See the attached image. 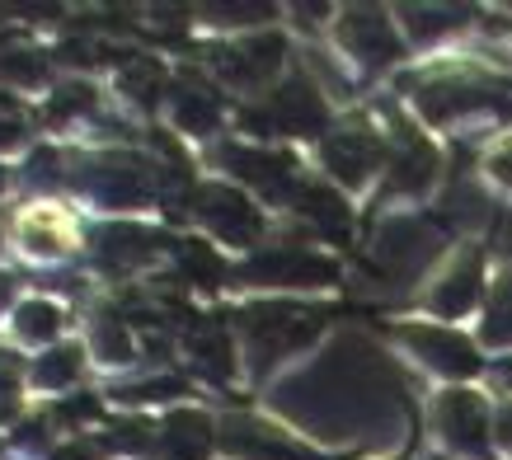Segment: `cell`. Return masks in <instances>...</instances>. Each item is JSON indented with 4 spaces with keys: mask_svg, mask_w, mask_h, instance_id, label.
Listing matches in <instances>:
<instances>
[{
    "mask_svg": "<svg viewBox=\"0 0 512 460\" xmlns=\"http://www.w3.org/2000/svg\"><path fill=\"white\" fill-rule=\"evenodd\" d=\"M329 320H334L329 306H292V301L245 306L235 315V324H240V334L249 343V357H254V376H264L273 362H282L296 348H306Z\"/></svg>",
    "mask_w": 512,
    "mask_h": 460,
    "instance_id": "cell-1",
    "label": "cell"
},
{
    "mask_svg": "<svg viewBox=\"0 0 512 460\" xmlns=\"http://www.w3.org/2000/svg\"><path fill=\"white\" fill-rule=\"evenodd\" d=\"M240 123L259 137H320L329 123V108L306 76H292L287 85L268 94L264 104H249Z\"/></svg>",
    "mask_w": 512,
    "mask_h": 460,
    "instance_id": "cell-2",
    "label": "cell"
},
{
    "mask_svg": "<svg viewBox=\"0 0 512 460\" xmlns=\"http://www.w3.org/2000/svg\"><path fill=\"white\" fill-rule=\"evenodd\" d=\"M419 108L428 123H451V118H461V113L508 108V85L480 76V71L437 76V80H428V85H419Z\"/></svg>",
    "mask_w": 512,
    "mask_h": 460,
    "instance_id": "cell-3",
    "label": "cell"
},
{
    "mask_svg": "<svg viewBox=\"0 0 512 460\" xmlns=\"http://www.w3.org/2000/svg\"><path fill=\"white\" fill-rule=\"evenodd\" d=\"M235 277L249 282V287H320V282L339 277V263L320 259V254H311V249H301V245H273L240 263Z\"/></svg>",
    "mask_w": 512,
    "mask_h": 460,
    "instance_id": "cell-4",
    "label": "cell"
},
{
    "mask_svg": "<svg viewBox=\"0 0 512 460\" xmlns=\"http://www.w3.org/2000/svg\"><path fill=\"white\" fill-rule=\"evenodd\" d=\"M76 184H85L109 207H137L151 193H160V169H151L137 155H94L76 174Z\"/></svg>",
    "mask_w": 512,
    "mask_h": 460,
    "instance_id": "cell-5",
    "label": "cell"
},
{
    "mask_svg": "<svg viewBox=\"0 0 512 460\" xmlns=\"http://www.w3.org/2000/svg\"><path fill=\"white\" fill-rule=\"evenodd\" d=\"M442 249V230L419 221V216H404V221H390L376 240V268L386 282H404V277L423 273L428 263L437 259Z\"/></svg>",
    "mask_w": 512,
    "mask_h": 460,
    "instance_id": "cell-6",
    "label": "cell"
},
{
    "mask_svg": "<svg viewBox=\"0 0 512 460\" xmlns=\"http://www.w3.org/2000/svg\"><path fill=\"white\" fill-rule=\"evenodd\" d=\"M433 414H437V432L447 437V446L456 456H475V460L489 456V409H484L480 395L447 390L437 399Z\"/></svg>",
    "mask_w": 512,
    "mask_h": 460,
    "instance_id": "cell-7",
    "label": "cell"
},
{
    "mask_svg": "<svg viewBox=\"0 0 512 460\" xmlns=\"http://www.w3.org/2000/svg\"><path fill=\"white\" fill-rule=\"evenodd\" d=\"M217 442L231 451V456H245V460H329L320 456V451H311V446L292 442L287 432L268 428V423H259V418L249 414H231L226 423H221Z\"/></svg>",
    "mask_w": 512,
    "mask_h": 460,
    "instance_id": "cell-8",
    "label": "cell"
},
{
    "mask_svg": "<svg viewBox=\"0 0 512 460\" xmlns=\"http://www.w3.org/2000/svg\"><path fill=\"white\" fill-rule=\"evenodd\" d=\"M320 155H325V169L339 184L357 188V184H367L372 169L386 160V141L376 137L367 123H353V127H343V132H334V137H325Z\"/></svg>",
    "mask_w": 512,
    "mask_h": 460,
    "instance_id": "cell-9",
    "label": "cell"
},
{
    "mask_svg": "<svg viewBox=\"0 0 512 460\" xmlns=\"http://www.w3.org/2000/svg\"><path fill=\"white\" fill-rule=\"evenodd\" d=\"M193 212L217 230L221 240H231V245H254L264 235V216L226 184H202L198 198H193Z\"/></svg>",
    "mask_w": 512,
    "mask_h": 460,
    "instance_id": "cell-10",
    "label": "cell"
},
{
    "mask_svg": "<svg viewBox=\"0 0 512 460\" xmlns=\"http://www.w3.org/2000/svg\"><path fill=\"white\" fill-rule=\"evenodd\" d=\"M339 43L353 52L357 62L367 66V71H381V66L400 62V38L390 29V19L372 5H357L348 15L339 19Z\"/></svg>",
    "mask_w": 512,
    "mask_h": 460,
    "instance_id": "cell-11",
    "label": "cell"
},
{
    "mask_svg": "<svg viewBox=\"0 0 512 460\" xmlns=\"http://www.w3.org/2000/svg\"><path fill=\"white\" fill-rule=\"evenodd\" d=\"M282 52H287V43L278 33H259V38H245L235 47H207V62L231 85H264L268 76H278Z\"/></svg>",
    "mask_w": 512,
    "mask_h": 460,
    "instance_id": "cell-12",
    "label": "cell"
},
{
    "mask_svg": "<svg viewBox=\"0 0 512 460\" xmlns=\"http://www.w3.org/2000/svg\"><path fill=\"white\" fill-rule=\"evenodd\" d=\"M221 165H231L245 184H254L264 198L287 202L296 198V160L282 151H254V146H221Z\"/></svg>",
    "mask_w": 512,
    "mask_h": 460,
    "instance_id": "cell-13",
    "label": "cell"
},
{
    "mask_svg": "<svg viewBox=\"0 0 512 460\" xmlns=\"http://www.w3.org/2000/svg\"><path fill=\"white\" fill-rule=\"evenodd\" d=\"M94 240V259L104 263L109 273H127V268H141V263H151L160 249L170 245V235H160V230H146V226H99L90 235Z\"/></svg>",
    "mask_w": 512,
    "mask_h": 460,
    "instance_id": "cell-14",
    "label": "cell"
},
{
    "mask_svg": "<svg viewBox=\"0 0 512 460\" xmlns=\"http://www.w3.org/2000/svg\"><path fill=\"white\" fill-rule=\"evenodd\" d=\"M437 174V151L414 132V127L395 123V151L386 160V198L395 193H423Z\"/></svg>",
    "mask_w": 512,
    "mask_h": 460,
    "instance_id": "cell-15",
    "label": "cell"
},
{
    "mask_svg": "<svg viewBox=\"0 0 512 460\" xmlns=\"http://www.w3.org/2000/svg\"><path fill=\"white\" fill-rule=\"evenodd\" d=\"M184 343H188L193 367H198L212 385H226L235 376V348H231L226 315H198V320L184 329Z\"/></svg>",
    "mask_w": 512,
    "mask_h": 460,
    "instance_id": "cell-16",
    "label": "cell"
},
{
    "mask_svg": "<svg viewBox=\"0 0 512 460\" xmlns=\"http://www.w3.org/2000/svg\"><path fill=\"white\" fill-rule=\"evenodd\" d=\"M400 338L414 348V353L428 362L433 371L442 376H475L480 371V357L470 348L461 334H451V329H428V324H404Z\"/></svg>",
    "mask_w": 512,
    "mask_h": 460,
    "instance_id": "cell-17",
    "label": "cell"
},
{
    "mask_svg": "<svg viewBox=\"0 0 512 460\" xmlns=\"http://www.w3.org/2000/svg\"><path fill=\"white\" fill-rule=\"evenodd\" d=\"M296 216L315 230V235H325L334 245H348V235H353V212H348V202L325 184H301L296 188Z\"/></svg>",
    "mask_w": 512,
    "mask_h": 460,
    "instance_id": "cell-18",
    "label": "cell"
},
{
    "mask_svg": "<svg viewBox=\"0 0 512 460\" xmlns=\"http://www.w3.org/2000/svg\"><path fill=\"white\" fill-rule=\"evenodd\" d=\"M480 282H484V254L470 249V254H461V263L433 287L428 306H433L437 315H466V310L480 301Z\"/></svg>",
    "mask_w": 512,
    "mask_h": 460,
    "instance_id": "cell-19",
    "label": "cell"
},
{
    "mask_svg": "<svg viewBox=\"0 0 512 460\" xmlns=\"http://www.w3.org/2000/svg\"><path fill=\"white\" fill-rule=\"evenodd\" d=\"M174 94V118L188 132H212L221 123V94L198 76V71H184V76L170 85Z\"/></svg>",
    "mask_w": 512,
    "mask_h": 460,
    "instance_id": "cell-20",
    "label": "cell"
},
{
    "mask_svg": "<svg viewBox=\"0 0 512 460\" xmlns=\"http://www.w3.org/2000/svg\"><path fill=\"white\" fill-rule=\"evenodd\" d=\"M156 442H160V460H202L212 451V418L179 409V414L165 418Z\"/></svg>",
    "mask_w": 512,
    "mask_h": 460,
    "instance_id": "cell-21",
    "label": "cell"
},
{
    "mask_svg": "<svg viewBox=\"0 0 512 460\" xmlns=\"http://www.w3.org/2000/svg\"><path fill=\"white\" fill-rule=\"evenodd\" d=\"M118 85H123L141 108H156L160 94H165V66L156 57H141V52H127V62L118 66Z\"/></svg>",
    "mask_w": 512,
    "mask_h": 460,
    "instance_id": "cell-22",
    "label": "cell"
},
{
    "mask_svg": "<svg viewBox=\"0 0 512 460\" xmlns=\"http://www.w3.org/2000/svg\"><path fill=\"white\" fill-rule=\"evenodd\" d=\"M404 24H409V33L419 38V43H433V38H442V33L461 29L470 19L466 5H404L400 10Z\"/></svg>",
    "mask_w": 512,
    "mask_h": 460,
    "instance_id": "cell-23",
    "label": "cell"
},
{
    "mask_svg": "<svg viewBox=\"0 0 512 460\" xmlns=\"http://www.w3.org/2000/svg\"><path fill=\"white\" fill-rule=\"evenodd\" d=\"M179 268L193 287L202 292H217L221 282H226V263L212 254V245H202V240H179Z\"/></svg>",
    "mask_w": 512,
    "mask_h": 460,
    "instance_id": "cell-24",
    "label": "cell"
},
{
    "mask_svg": "<svg viewBox=\"0 0 512 460\" xmlns=\"http://www.w3.org/2000/svg\"><path fill=\"white\" fill-rule=\"evenodd\" d=\"M94 348H99L104 362H132V338H127L123 320L113 310H99V320H94Z\"/></svg>",
    "mask_w": 512,
    "mask_h": 460,
    "instance_id": "cell-25",
    "label": "cell"
},
{
    "mask_svg": "<svg viewBox=\"0 0 512 460\" xmlns=\"http://www.w3.org/2000/svg\"><path fill=\"white\" fill-rule=\"evenodd\" d=\"M484 343H512V273L494 282V301H489V320H484Z\"/></svg>",
    "mask_w": 512,
    "mask_h": 460,
    "instance_id": "cell-26",
    "label": "cell"
},
{
    "mask_svg": "<svg viewBox=\"0 0 512 460\" xmlns=\"http://www.w3.org/2000/svg\"><path fill=\"white\" fill-rule=\"evenodd\" d=\"M33 376H38V385H47V390L71 385L80 376V348H52V353L33 367Z\"/></svg>",
    "mask_w": 512,
    "mask_h": 460,
    "instance_id": "cell-27",
    "label": "cell"
},
{
    "mask_svg": "<svg viewBox=\"0 0 512 460\" xmlns=\"http://www.w3.org/2000/svg\"><path fill=\"white\" fill-rule=\"evenodd\" d=\"M0 76L19 80V85H33V80H43V57L19 43H5L0 47Z\"/></svg>",
    "mask_w": 512,
    "mask_h": 460,
    "instance_id": "cell-28",
    "label": "cell"
},
{
    "mask_svg": "<svg viewBox=\"0 0 512 460\" xmlns=\"http://www.w3.org/2000/svg\"><path fill=\"white\" fill-rule=\"evenodd\" d=\"M62 329V315L57 306H47V301H29V306H19V334L33 338V343H43Z\"/></svg>",
    "mask_w": 512,
    "mask_h": 460,
    "instance_id": "cell-29",
    "label": "cell"
},
{
    "mask_svg": "<svg viewBox=\"0 0 512 460\" xmlns=\"http://www.w3.org/2000/svg\"><path fill=\"white\" fill-rule=\"evenodd\" d=\"M85 108H94L90 85H62V90L52 94V104H47V123H66L71 113H85Z\"/></svg>",
    "mask_w": 512,
    "mask_h": 460,
    "instance_id": "cell-30",
    "label": "cell"
},
{
    "mask_svg": "<svg viewBox=\"0 0 512 460\" xmlns=\"http://www.w3.org/2000/svg\"><path fill=\"white\" fill-rule=\"evenodd\" d=\"M170 395H184V381H179V376H160V381L127 385V390H118V399H127V404H146V399H170Z\"/></svg>",
    "mask_w": 512,
    "mask_h": 460,
    "instance_id": "cell-31",
    "label": "cell"
},
{
    "mask_svg": "<svg viewBox=\"0 0 512 460\" xmlns=\"http://www.w3.org/2000/svg\"><path fill=\"white\" fill-rule=\"evenodd\" d=\"M151 442H156V432L146 428L141 418H132V423H118V428L109 432V446H113V451H151Z\"/></svg>",
    "mask_w": 512,
    "mask_h": 460,
    "instance_id": "cell-32",
    "label": "cell"
},
{
    "mask_svg": "<svg viewBox=\"0 0 512 460\" xmlns=\"http://www.w3.org/2000/svg\"><path fill=\"white\" fill-rule=\"evenodd\" d=\"M15 381H19V357L0 348V423L19 414V404H15Z\"/></svg>",
    "mask_w": 512,
    "mask_h": 460,
    "instance_id": "cell-33",
    "label": "cell"
},
{
    "mask_svg": "<svg viewBox=\"0 0 512 460\" xmlns=\"http://www.w3.org/2000/svg\"><path fill=\"white\" fill-rule=\"evenodd\" d=\"M202 15L212 24H254V19H273V5H207Z\"/></svg>",
    "mask_w": 512,
    "mask_h": 460,
    "instance_id": "cell-34",
    "label": "cell"
},
{
    "mask_svg": "<svg viewBox=\"0 0 512 460\" xmlns=\"http://www.w3.org/2000/svg\"><path fill=\"white\" fill-rule=\"evenodd\" d=\"M104 414V404L94 395H71L57 404V423H66V428H76V423H94V418Z\"/></svg>",
    "mask_w": 512,
    "mask_h": 460,
    "instance_id": "cell-35",
    "label": "cell"
},
{
    "mask_svg": "<svg viewBox=\"0 0 512 460\" xmlns=\"http://www.w3.org/2000/svg\"><path fill=\"white\" fill-rule=\"evenodd\" d=\"M57 165H62V155L57 151H38L29 160V184L38 188V184H57Z\"/></svg>",
    "mask_w": 512,
    "mask_h": 460,
    "instance_id": "cell-36",
    "label": "cell"
},
{
    "mask_svg": "<svg viewBox=\"0 0 512 460\" xmlns=\"http://www.w3.org/2000/svg\"><path fill=\"white\" fill-rule=\"evenodd\" d=\"M24 245H29L33 254H57L62 240H57V230L52 226H24Z\"/></svg>",
    "mask_w": 512,
    "mask_h": 460,
    "instance_id": "cell-37",
    "label": "cell"
},
{
    "mask_svg": "<svg viewBox=\"0 0 512 460\" xmlns=\"http://www.w3.org/2000/svg\"><path fill=\"white\" fill-rule=\"evenodd\" d=\"M494 245H498V254H503V259H512V212H503L494 221Z\"/></svg>",
    "mask_w": 512,
    "mask_h": 460,
    "instance_id": "cell-38",
    "label": "cell"
},
{
    "mask_svg": "<svg viewBox=\"0 0 512 460\" xmlns=\"http://www.w3.org/2000/svg\"><path fill=\"white\" fill-rule=\"evenodd\" d=\"M52 460H104V456H99V446H94V442H76V446L52 451Z\"/></svg>",
    "mask_w": 512,
    "mask_h": 460,
    "instance_id": "cell-39",
    "label": "cell"
},
{
    "mask_svg": "<svg viewBox=\"0 0 512 460\" xmlns=\"http://www.w3.org/2000/svg\"><path fill=\"white\" fill-rule=\"evenodd\" d=\"M489 169H494V179H503V184H512V146H503V151L489 160Z\"/></svg>",
    "mask_w": 512,
    "mask_h": 460,
    "instance_id": "cell-40",
    "label": "cell"
},
{
    "mask_svg": "<svg viewBox=\"0 0 512 460\" xmlns=\"http://www.w3.org/2000/svg\"><path fill=\"white\" fill-rule=\"evenodd\" d=\"M498 442L512 451V399L503 404V409H498Z\"/></svg>",
    "mask_w": 512,
    "mask_h": 460,
    "instance_id": "cell-41",
    "label": "cell"
},
{
    "mask_svg": "<svg viewBox=\"0 0 512 460\" xmlns=\"http://www.w3.org/2000/svg\"><path fill=\"white\" fill-rule=\"evenodd\" d=\"M19 137H24V127H19L15 118H10V123H5V118H0V146H15Z\"/></svg>",
    "mask_w": 512,
    "mask_h": 460,
    "instance_id": "cell-42",
    "label": "cell"
},
{
    "mask_svg": "<svg viewBox=\"0 0 512 460\" xmlns=\"http://www.w3.org/2000/svg\"><path fill=\"white\" fill-rule=\"evenodd\" d=\"M10 292H15V277H10V273H0V306L10 301Z\"/></svg>",
    "mask_w": 512,
    "mask_h": 460,
    "instance_id": "cell-43",
    "label": "cell"
},
{
    "mask_svg": "<svg viewBox=\"0 0 512 460\" xmlns=\"http://www.w3.org/2000/svg\"><path fill=\"white\" fill-rule=\"evenodd\" d=\"M10 108H15V99H10V94H0V113H10Z\"/></svg>",
    "mask_w": 512,
    "mask_h": 460,
    "instance_id": "cell-44",
    "label": "cell"
},
{
    "mask_svg": "<svg viewBox=\"0 0 512 460\" xmlns=\"http://www.w3.org/2000/svg\"><path fill=\"white\" fill-rule=\"evenodd\" d=\"M503 376H512V362H503Z\"/></svg>",
    "mask_w": 512,
    "mask_h": 460,
    "instance_id": "cell-45",
    "label": "cell"
},
{
    "mask_svg": "<svg viewBox=\"0 0 512 460\" xmlns=\"http://www.w3.org/2000/svg\"><path fill=\"white\" fill-rule=\"evenodd\" d=\"M0 188H5V169H0Z\"/></svg>",
    "mask_w": 512,
    "mask_h": 460,
    "instance_id": "cell-46",
    "label": "cell"
}]
</instances>
